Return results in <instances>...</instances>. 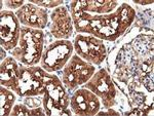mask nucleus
<instances>
[{
	"label": "nucleus",
	"instance_id": "nucleus-1",
	"mask_svg": "<svg viewBox=\"0 0 154 116\" xmlns=\"http://www.w3.org/2000/svg\"><path fill=\"white\" fill-rule=\"evenodd\" d=\"M73 25L78 34H89L101 40L115 42L131 27L137 18L135 9L121 2L116 11L105 14H91L78 8L75 1L69 4Z\"/></svg>",
	"mask_w": 154,
	"mask_h": 116
},
{
	"label": "nucleus",
	"instance_id": "nucleus-2",
	"mask_svg": "<svg viewBox=\"0 0 154 116\" xmlns=\"http://www.w3.org/2000/svg\"><path fill=\"white\" fill-rule=\"evenodd\" d=\"M45 44L43 30L22 26L18 45L9 53L22 65L35 66L40 63Z\"/></svg>",
	"mask_w": 154,
	"mask_h": 116
},
{
	"label": "nucleus",
	"instance_id": "nucleus-3",
	"mask_svg": "<svg viewBox=\"0 0 154 116\" xmlns=\"http://www.w3.org/2000/svg\"><path fill=\"white\" fill-rule=\"evenodd\" d=\"M54 74L49 73L40 66H25L20 64L19 85L17 95L21 98L43 96L48 81Z\"/></svg>",
	"mask_w": 154,
	"mask_h": 116
},
{
	"label": "nucleus",
	"instance_id": "nucleus-4",
	"mask_svg": "<svg viewBox=\"0 0 154 116\" xmlns=\"http://www.w3.org/2000/svg\"><path fill=\"white\" fill-rule=\"evenodd\" d=\"M70 97L69 92L66 90L58 75L48 81L45 88V93L42 96V108L48 116H71L73 113L69 107Z\"/></svg>",
	"mask_w": 154,
	"mask_h": 116
},
{
	"label": "nucleus",
	"instance_id": "nucleus-5",
	"mask_svg": "<svg viewBox=\"0 0 154 116\" xmlns=\"http://www.w3.org/2000/svg\"><path fill=\"white\" fill-rule=\"evenodd\" d=\"M95 72L96 67L94 64L86 62L76 53H73L70 60L62 69L61 80L68 92H74L78 86L88 82Z\"/></svg>",
	"mask_w": 154,
	"mask_h": 116
},
{
	"label": "nucleus",
	"instance_id": "nucleus-6",
	"mask_svg": "<svg viewBox=\"0 0 154 116\" xmlns=\"http://www.w3.org/2000/svg\"><path fill=\"white\" fill-rule=\"evenodd\" d=\"M74 53L73 42L56 39L45 45L39 66L49 73L58 72L65 67Z\"/></svg>",
	"mask_w": 154,
	"mask_h": 116
},
{
	"label": "nucleus",
	"instance_id": "nucleus-7",
	"mask_svg": "<svg viewBox=\"0 0 154 116\" xmlns=\"http://www.w3.org/2000/svg\"><path fill=\"white\" fill-rule=\"evenodd\" d=\"M80 87L88 88L98 96L101 100L102 106L105 109L118 105V102L116 101L117 90L110 73L105 68H101L100 70L95 72L91 79Z\"/></svg>",
	"mask_w": 154,
	"mask_h": 116
},
{
	"label": "nucleus",
	"instance_id": "nucleus-8",
	"mask_svg": "<svg viewBox=\"0 0 154 116\" xmlns=\"http://www.w3.org/2000/svg\"><path fill=\"white\" fill-rule=\"evenodd\" d=\"M74 51L95 66L102 65L107 58V48L103 40L91 35L77 34L73 41Z\"/></svg>",
	"mask_w": 154,
	"mask_h": 116
},
{
	"label": "nucleus",
	"instance_id": "nucleus-9",
	"mask_svg": "<svg viewBox=\"0 0 154 116\" xmlns=\"http://www.w3.org/2000/svg\"><path fill=\"white\" fill-rule=\"evenodd\" d=\"M101 100L88 88H77L70 97V110L79 116H94L101 110Z\"/></svg>",
	"mask_w": 154,
	"mask_h": 116
},
{
	"label": "nucleus",
	"instance_id": "nucleus-10",
	"mask_svg": "<svg viewBox=\"0 0 154 116\" xmlns=\"http://www.w3.org/2000/svg\"><path fill=\"white\" fill-rule=\"evenodd\" d=\"M16 14L2 9L0 12V45L6 51H11L20 40L21 27Z\"/></svg>",
	"mask_w": 154,
	"mask_h": 116
},
{
	"label": "nucleus",
	"instance_id": "nucleus-11",
	"mask_svg": "<svg viewBox=\"0 0 154 116\" xmlns=\"http://www.w3.org/2000/svg\"><path fill=\"white\" fill-rule=\"evenodd\" d=\"M74 25L69 9L61 5L53 9L51 14L49 34L54 39L69 40L73 36Z\"/></svg>",
	"mask_w": 154,
	"mask_h": 116
},
{
	"label": "nucleus",
	"instance_id": "nucleus-12",
	"mask_svg": "<svg viewBox=\"0 0 154 116\" xmlns=\"http://www.w3.org/2000/svg\"><path fill=\"white\" fill-rule=\"evenodd\" d=\"M20 24L24 27L44 30L48 24V11L27 2L18 11H14Z\"/></svg>",
	"mask_w": 154,
	"mask_h": 116
},
{
	"label": "nucleus",
	"instance_id": "nucleus-13",
	"mask_svg": "<svg viewBox=\"0 0 154 116\" xmlns=\"http://www.w3.org/2000/svg\"><path fill=\"white\" fill-rule=\"evenodd\" d=\"M20 63L12 56H7L0 65V83L1 85L17 93L19 85Z\"/></svg>",
	"mask_w": 154,
	"mask_h": 116
},
{
	"label": "nucleus",
	"instance_id": "nucleus-14",
	"mask_svg": "<svg viewBox=\"0 0 154 116\" xmlns=\"http://www.w3.org/2000/svg\"><path fill=\"white\" fill-rule=\"evenodd\" d=\"M80 11L91 14H110L117 9L120 3L117 0H74Z\"/></svg>",
	"mask_w": 154,
	"mask_h": 116
},
{
	"label": "nucleus",
	"instance_id": "nucleus-15",
	"mask_svg": "<svg viewBox=\"0 0 154 116\" xmlns=\"http://www.w3.org/2000/svg\"><path fill=\"white\" fill-rule=\"evenodd\" d=\"M17 93L1 85L0 87V114L1 116H8L16 103Z\"/></svg>",
	"mask_w": 154,
	"mask_h": 116
},
{
	"label": "nucleus",
	"instance_id": "nucleus-16",
	"mask_svg": "<svg viewBox=\"0 0 154 116\" xmlns=\"http://www.w3.org/2000/svg\"><path fill=\"white\" fill-rule=\"evenodd\" d=\"M11 116H35V115H45L44 110L42 107H36V108H30L24 103H19L14 104L12 108Z\"/></svg>",
	"mask_w": 154,
	"mask_h": 116
},
{
	"label": "nucleus",
	"instance_id": "nucleus-17",
	"mask_svg": "<svg viewBox=\"0 0 154 116\" xmlns=\"http://www.w3.org/2000/svg\"><path fill=\"white\" fill-rule=\"evenodd\" d=\"M29 2L35 4L37 6L43 7V8H57V7L63 5V0H28Z\"/></svg>",
	"mask_w": 154,
	"mask_h": 116
},
{
	"label": "nucleus",
	"instance_id": "nucleus-18",
	"mask_svg": "<svg viewBox=\"0 0 154 116\" xmlns=\"http://www.w3.org/2000/svg\"><path fill=\"white\" fill-rule=\"evenodd\" d=\"M26 0H4V5L7 8V11H11L12 9H20L25 4Z\"/></svg>",
	"mask_w": 154,
	"mask_h": 116
},
{
	"label": "nucleus",
	"instance_id": "nucleus-19",
	"mask_svg": "<svg viewBox=\"0 0 154 116\" xmlns=\"http://www.w3.org/2000/svg\"><path fill=\"white\" fill-rule=\"evenodd\" d=\"M120 113L118 112V111H115V110H113L112 108H108L107 109L106 112H102V111H99L98 113H97V115H118Z\"/></svg>",
	"mask_w": 154,
	"mask_h": 116
},
{
	"label": "nucleus",
	"instance_id": "nucleus-20",
	"mask_svg": "<svg viewBox=\"0 0 154 116\" xmlns=\"http://www.w3.org/2000/svg\"><path fill=\"white\" fill-rule=\"evenodd\" d=\"M136 4H140V5H149V4H153L152 0H148V1H140V0H135Z\"/></svg>",
	"mask_w": 154,
	"mask_h": 116
},
{
	"label": "nucleus",
	"instance_id": "nucleus-21",
	"mask_svg": "<svg viewBox=\"0 0 154 116\" xmlns=\"http://www.w3.org/2000/svg\"><path fill=\"white\" fill-rule=\"evenodd\" d=\"M5 51H6L5 49L1 47V61H3L4 59L6 58V53H5Z\"/></svg>",
	"mask_w": 154,
	"mask_h": 116
}]
</instances>
